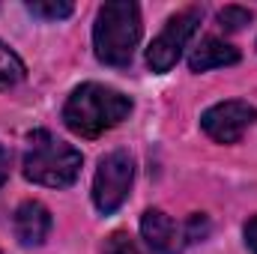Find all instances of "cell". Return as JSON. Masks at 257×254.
<instances>
[{"label": "cell", "instance_id": "obj_1", "mask_svg": "<svg viewBox=\"0 0 257 254\" xmlns=\"http://www.w3.org/2000/svg\"><path fill=\"white\" fill-rule=\"evenodd\" d=\"M132 114V99L105 84H81L63 105V123L81 138H99Z\"/></svg>", "mask_w": 257, "mask_h": 254}, {"label": "cell", "instance_id": "obj_2", "mask_svg": "<svg viewBox=\"0 0 257 254\" xmlns=\"http://www.w3.org/2000/svg\"><path fill=\"white\" fill-rule=\"evenodd\" d=\"M141 42V9L128 0H114L99 6L93 45L96 57L105 66H128Z\"/></svg>", "mask_w": 257, "mask_h": 254}, {"label": "cell", "instance_id": "obj_3", "mask_svg": "<svg viewBox=\"0 0 257 254\" xmlns=\"http://www.w3.org/2000/svg\"><path fill=\"white\" fill-rule=\"evenodd\" d=\"M81 153L66 144L60 138H54L51 132L39 129L30 135L27 141V153H24V177L30 183L48 186V189H66L78 180L81 174Z\"/></svg>", "mask_w": 257, "mask_h": 254}, {"label": "cell", "instance_id": "obj_4", "mask_svg": "<svg viewBox=\"0 0 257 254\" xmlns=\"http://www.w3.org/2000/svg\"><path fill=\"white\" fill-rule=\"evenodd\" d=\"M206 230H209L206 215H192L186 221H177L162 209H147L141 215V233L156 254H183L192 242L203 239Z\"/></svg>", "mask_w": 257, "mask_h": 254}, {"label": "cell", "instance_id": "obj_5", "mask_svg": "<svg viewBox=\"0 0 257 254\" xmlns=\"http://www.w3.org/2000/svg\"><path fill=\"white\" fill-rule=\"evenodd\" d=\"M135 180V162L128 156V150H114L108 156H102L99 168H96V180H93V203L99 212L111 215L117 212L128 197Z\"/></svg>", "mask_w": 257, "mask_h": 254}, {"label": "cell", "instance_id": "obj_6", "mask_svg": "<svg viewBox=\"0 0 257 254\" xmlns=\"http://www.w3.org/2000/svg\"><path fill=\"white\" fill-rule=\"evenodd\" d=\"M200 18H203V9H200V6H189V9L171 15L168 24H165V30H162V33L150 42V48H147V66H150L153 72H159V75H162V72H171V69L177 66V60H180L183 48L189 45V39L194 36Z\"/></svg>", "mask_w": 257, "mask_h": 254}, {"label": "cell", "instance_id": "obj_7", "mask_svg": "<svg viewBox=\"0 0 257 254\" xmlns=\"http://www.w3.org/2000/svg\"><path fill=\"white\" fill-rule=\"evenodd\" d=\"M254 123H257V108L248 105V102H239V99L218 102V105L206 108L203 117H200V129L215 144H236Z\"/></svg>", "mask_w": 257, "mask_h": 254}, {"label": "cell", "instance_id": "obj_8", "mask_svg": "<svg viewBox=\"0 0 257 254\" xmlns=\"http://www.w3.org/2000/svg\"><path fill=\"white\" fill-rule=\"evenodd\" d=\"M12 230H15V239L27 248H36L48 239L51 233V212L39 203V200H24L18 209H15V218H12Z\"/></svg>", "mask_w": 257, "mask_h": 254}, {"label": "cell", "instance_id": "obj_9", "mask_svg": "<svg viewBox=\"0 0 257 254\" xmlns=\"http://www.w3.org/2000/svg\"><path fill=\"white\" fill-rule=\"evenodd\" d=\"M233 63H239V51L230 42L218 39V36L200 39V45L194 48L192 57H189L192 72H209V69H221V66H233Z\"/></svg>", "mask_w": 257, "mask_h": 254}, {"label": "cell", "instance_id": "obj_10", "mask_svg": "<svg viewBox=\"0 0 257 254\" xmlns=\"http://www.w3.org/2000/svg\"><path fill=\"white\" fill-rule=\"evenodd\" d=\"M21 81H24V63L18 60L15 51H9L0 42V90H9V87H15Z\"/></svg>", "mask_w": 257, "mask_h": 254}, {"label": "cell", "instance_id": "obj_11", "mask_svg": "<svg viewBox=\"0 0 257 254\" xmlns=\"http://www.w3.org/2000/svg\"><path fill=\"white\" fill-rule=\"evenodd\" d=\"M27 9L33 12V15H39V18H48V21H57V18H69L72 12H75V6L72 3H42V0H33V3H27Z\"/></svg>", "mask_w": 257, "mask_h": 254}, {"label": "cell", "instance_id": "obj_12", "mask_svg": "<svg viewBox=\"0 0 257 254\" xmlns=\"http://www.w3.org/2000/svg\"><path fill=\"white\" fill-rule=\"evenodd\" d=\"M248 21H251V12L242 9V6H224V9L218 12V24H221L224 30H239V27H245Z\"/></svg>", "mask_w": 257, "mask_h": 254}, {"label": "cell", "instance_id": "obj_13", "mask_svg": "<svg viewBox=\"0 0 257 254\" xmlns=\"http://www.w3.org/2000/svg\"><path fill=\"white\" fill-rule=\"evenodd\" d=\"M105 254H141V248L135 245V239L128 233H111V239L105 245Z\"/></svg>", "mask_w": 257, "mask_h": 254}, {"label": "cell", "instance_id": "obj_14", "mask_svg": "<svg viewBox=\"0 0 257 254\" xmlns=\"http://www.w3.org/2000/svg\"><path fill=\"white\" fill-rule=\"evenodd\" d=\"M245 242H248V248L257 254V215L245 224Z\"/></svg>", "mask_w": 257, "mask_h": 254}, {"label": "cell", "instance_id": "obj_15", "mask_svg": "<svg viewBox=\"0 0 257 254\" xmlns=\"http://www.w3.org/2000/svg\"><path fill=\"white\" fill-rule=\"evenodd\" d=\"M6 177H9V150L0 144V186L6 183Z\"/></svg>", "mask_w": 257, "mask_h": 254}]
</instances>
